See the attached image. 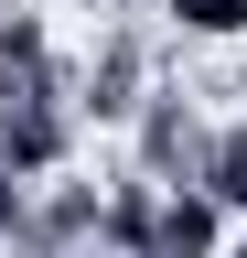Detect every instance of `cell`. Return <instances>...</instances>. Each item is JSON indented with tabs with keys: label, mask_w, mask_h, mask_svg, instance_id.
Instances as JSON below:
<instances>
[{
	"label": "cell",
	"mask_w": 247,
	"mask_h": 258,
	"mask_svg": "<svg viewBox=\"0 0 247 258\" xmlns=\"http://www.w3.org/2000/svg\"><path fill=\"white\" fill-rule=\"evenodd\" d=\"M204 172H215V129H204V97L161 86V97L140 108V183H161V194H204Z\"/></svg>",
	"instance_id": "1"
},
{
	"label": "cell",
	"mask_w": 247,
	"mask_h": 258,
	"mask_svg": "<svg viewBox=\"0 0 247 258\" xmlns=\"http://www.w3.org/2000/svg\"><path fill=\"white\" fill-rule=\"evenodd\" d=\"M204 194H215L226 215H247V118L226 129V140H215V172H204Z\"/></svg>",
	"instance_id": "4"
},
{
	"label": "cell",
	"mask_w": 247,
	"mask_h": 258,
	"mask_svg": "<svg viewBox=\"0 0 247 258\" xmlns=\"http://www.w3.org/2000/svg\"><path fill=\"white\" fill-rule=\"evenodd\" d=\"M226 258H247V237H236V247H226Z\"/></svg>",
	"instance_id": "5"
},
{
	"label": "cell",
	"mask_w": 247,
	"mask_h": 258,
	"mask_svg": "<svg viewBox=\"0 0 247 258\" xmlns=\"http://www.w3.org/2000/svg\"><path fill=\"white\" fill-rule=\"evenodd\" d=\"M150 97H161V86H150V43H140L129 22L97 32V43H86V64H75V108H86V118H129V129H140Z\"/></svg>",
	"instance_id": "2"
},
{
	"label": "cell",
	"mask_w": 247,
	"mask_h": 258,
	"mask_svg": "<svg viewBox=\"0 0 247 258\" xmlns=\"http://www.w3.org/2000/svg\"><path fill=\"white\" fill-rule=\"evenodd\" d=\"M161 11L194 32V43H236V32H247V0H161Z\"/></svg>",
	"instance_id": "3"
}]
</instances>
